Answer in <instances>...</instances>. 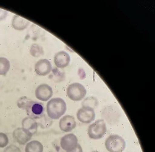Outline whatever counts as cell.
Listing matches in <instances>:
<instances>
[{"label":"cell","instance_id":"6da1fadb","mask_svg":"<svg viewBox=\"0 0 155 152\" xmlns=\"http://www.w3.org/2000/svg\"><path fill=\"white\" fill-rule=\"evenodd\" d=\"M19 108L25 109L27 115L34 119L40 118L44 114V106L41 102L33 101L26 97H21L18 101Z\"/></svg>","mask_w":155,"mask_h":152},{"label":"cell","instance_id":"7a4b0ae2","mask_svg":"<svg viewBox=\"0 0 155 152\" xmlns=\"http://www.w3.org/2000/svg\"><path fill=\"white\" fill-rule=\"evenodd\" d=\"M67 104L61 98H54L48 102L47 112L48 116L51 119L60 118L67 111Z\"/></svg>","mask_w":155,"mask_h":152},{"label":"cell","instance_id":"3957f363","mask_svg":"<svg viewBox=\"0 0 155 152\" xmlns=\"http://www.w3.org/2000/svg\"><path fill=\"white\" fill-rule=\"evenodd\" d=\"M106 149L109 152H122L126 148V143L124 138L117 135H110L105 143Z\"/></svg>","mask_w":155,"mask_h":152},{"label":"cell","instance_id":"277c9868","mask_svg":"<svg viewBox=\"0 0 155 152\" xmlns=\"http://www.w3.org/2000/svg\"><path fill=\"white\" fill-rule=\"evenodd\" d=\"M107 131L106 122L103 119H98L89 126L88 135L91 139L97 140L102 138Z\"/></svg>","mask_w":155,"mask_h":152},{"label":"cell","instance_id":"5b68a950","mask_svg":"<svg viewBox=\"0 0 155 152\" xmlns=\"http://www.w3.org/2000/svg\"><path fill=\"white\" fill-rule=\"evenodd\" d=\"M87 93V90L84 86L78 82L72 83L67 88V96L73 101L82 100L86 96Z\"/></svg>","mask_w":155,"mask_h":152},{"label":"cell","instance_id":"8992f818","mask_svg":"<svg viewBox=\"0 0 155 152\" xmlns=\"http://www.w3.org/2000/svg\"><path fill=\"white\" fill-rule=\"evenodd\" d=\"M101 117L105 122L110 125H114L119 121L121 113L117 107L109 106L102 110Z\"/></svg>","mask_w":155,"mask_h":152},{"label":"cell","instance_id":"52a82bcc","mask_svg":"<svg viewBox=\"0 0 155 152\" xmlns=\"http://www.w3.org/2000/svg\"><path fill=\"white\" fill-rule=\"evenodd\" d=\"M77 116L80 122L88 124L94 121L96 114L94 109L92 108L82 106L78 110Z\"/></svg>","mask_w":155,"mask_h":152},{"label":"cell","instance_id":"ba28073f","mask_svg":"<svg viewBox=\"0 0 155 152\" xmlns=\"http://www.w3.org/2000/svg\"><path fill=\"white\" fill-rule=\"evenodd\" d=\"M78 138L74 134H67L61 138V147L62 149L69 152L74 150L78 144Z\"/></svg>","mask_w":155,"mask_h":152},{"label":"cell","instance_id":"9c48e42d","mask_svg":"<svg viewBox=\"0 0 155 152\" xmlns=\"http://www.w3.org/2000/svg\"><path fill=\"white\" fill-rule=\"evenodd\" d=\"M52 88L46 84L39 85L35 90V96L38 99L43 101H47L53 96Z\"/></svg>","mask_w":155,"mask_h":152},{"label":"cell","instance_id":"30bf717a","mask_svg":"<svg viewBox=\"0 0 155 152\" xmlns=\"http://www.w3.org/2000/svg\"><path fill=\"white\" fill-rule=\"evenodd\" d=\"M77 123L75 118L71 115H66L60 120L59 125L63 132H69L76 128Z\"/></svg>","mask_w":155,"mask_h":152},{"label":"cell","instance_id":"8fae6325","mask_svg":"<svg viewBox=\"0 0 155 152\" xmlns=\"http://www.w3.org/2000/svg\"><path fill=\"white\" fill-rule=\"evenodd\" d=\"M36 73L39 76H45L49 74L52 70V65L48 60L42 59L37 62L35 64Z\"/></svg>","mask_w":155,"mask_h":152},{"label":"cell","instance_id":"7c38bea8","mask_svg":"<svg viewBox=\"0 0 155 152\" xmlns=\"http://www.w3.org/2000/svg\"><path fill=\"white\" fill-rule=\"evenodd\" d=\"M32 136L22 128H18L13 131L14 141L20 145L25 144L31 139Z\"/></svg>","mask_w":155,"mask_h":152},{"label":"cell","instance_id":"4fadbf2b","mask_svg":"<svg viewBox=\"0 0 155 152\" xmlns=\"http://www.w3.org/2000/svg\"><path fill=\"white\" fill-rule=\"evenodd\" d=\"M54 61L58 68H63L68 66L71 61V57L68 52L61 51L56 53L54 56Z\"/></svg>","mask_w":155,"mask_h":152},{"label":"cell","instance_id":"5bb4252c","mask_svg":"<svg viewBox=\"0 0 155 152\" xmlns=\"http://www.w3.org/2000/svg\"><path fill=\"white\" fill-rule=\"evenodd\" d=\"M22 128L31 135L38 131V125L34 119L30 117L25 118L22 121Z\"/></svg>","mask_w":155,"mask_h":152},{"label":"cell","instance_id":"9a60e30c","mask_svg":"<svg viewBox=\"0 0 155 152\" xmlns=\"http://www.w3.org/2000/svg\"><path fill=\"white\" fill-rule=\"evenodd\" d=\"M29 24V21L18 15H15L12 19V27L18 30H24L28 27Z\"/></svg>","mask_w":155,"mask_h":152},{"label":"cell","instance_id":"2e32d148","mask_svg":"<svg viewBox=\"0 0 155 152\" xmlns=\"http://www.w3.org/2000/svg\"><path fill=\"white\" fill-rule=\"evenodd\" d=\"M43 145L39 141L33 140L27 144L25 147V152H43Z\"/></svg>","mask_w":155,"mask_h":152},{"label":"cell","instance_id":"e0dca14e","mask_svg":"<svg viewBox=\"0 0 155 152\" xmlns=\"http://www.w3.org/2000/svg\"><path fill=\"white\" fill-rule=\"evenodd\" d=\"M9 61L4 57H0V75H5L9 70Z\"/></svg>","mask_w":155,"mask_h":152},{"label":"cell","instance_id":"ac0fdd59","mask_svg":"<svg viewBox=\"0 0 155 152\" xmlns=\"http://www.w3.org/2000/svg\"><path fill=\"white\" fill-rule=\"evenodd\" d=\"M98 105L97 99L95 97H90L86 98L82 102V106H87L95 109Z\"/></svg>","mask_w":155,"mask_h":152},{"label":"cell","instance_id":"d6986e66","mask_svg":"<svg viewBox=\"0 0 155 152\" xmlns=\"http://www.w3.org/2000/svg\"><path fill=\"white\" fill-rule=\"evenodd\" d=\"M30 52L32 56L38 57L43 53V49L38 44H32L30 49Z\"/></svg>","mask_w":155,"mask_h":152},{"label":"cell","instance_id":"ffe728a7","mask_svg":"<svg viewBox=\"0 0 155 152\" xmlns=\"http://www.w3.org/2000/svg\"><path fill=\"white\" fill-rule=\"evenodd\" d=\"M9 143L8 137L7 135L0 132V147L3 148L8 145Z\"/></svg>","mask_w":155,"mask_h":152},{"label":"cell","instance_id":"44dd1931","mask_svg":"<svg viewBox=\"0 0 155 152\" xmlns=\"http://www.w3.org/2000/svg\"><path fill=\"white\" fill-rule=\"evenodd\" d=\"M3 152H21V151L18 146L12 144L7 147Z\"/></svg>","mask_w":155,"mask_h":152},{"label":"cell","instance_id":"7402d4cb","mask_svg":"<svg viewBox=\"0 0 155 152\" xmlns=\"http://www.w3.org/2000/svg\"><path fill=\"white\" fill-rule=\"evenodd\" d=\"M8 15L7 11L0 9V21L4 20Z\"/></svg>","mask_w":155,"mask_h":152},{"label":"cell","instance_id":"603a6c76","mask_svg":"<svg viewBox=\"0 0 155 152\" xmlns=\"http://www.w3.org/2000/svg\"><path fill=\"white\" fill-rule=\"evenodd\" d=\"M67 152H83V150H82V147H81V146L80 145V144H78V146L74 150Z\"/></svg>","mask_w":155,"mask_h":152},{"label":"cell","instance_id":"cb8c5ba5","mask_svg":"<svg viewBox=\"0 0 155 152\" xmlns=\"http://www.w3.org/2000/svg\"><path fill=\"white\" fill-rule=\"evenodd\" d=\"M91 152H99V151H96V150H95V151H93Z\"/></svg>","mask_w":155,"mask_h":152}]
</instances>
